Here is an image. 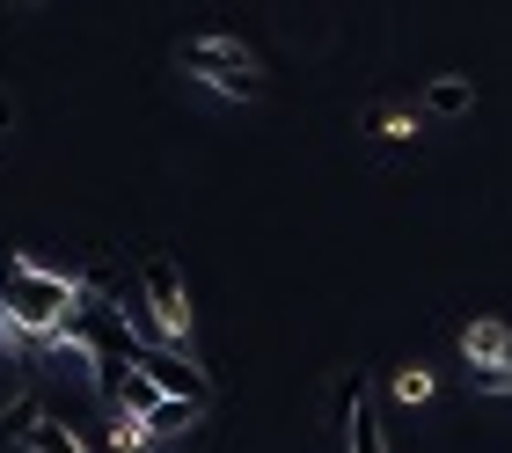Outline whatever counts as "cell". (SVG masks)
Returning a JSON list of instances; mask_svg holds the SVG:
<instances>
[{
  "instance_id": "obj_12",
  "label": "cell",
  "mask_w": 512,
  "mask_h": 453,
  "mask_svg": "<svg viewBox=\"0 0 512 453\" xmlns=\"http://www.w3.org/2000/svg\"><path fill=\"white\" fill-rule=\"evenodd\" d=\"M469 388L476 395H512V366H469Z\"/></svg>"
},
{
  "instance_id": "obj_9",
  "label": "cell",
  "mask_w": 512,
  "mask_h": 453,
  "mask_svg": "<svg viewBox=\"0 0 512 453\" xmlns=\"http://www.w3.org/2000/svg\"><path fill=\"white\" fill-rule=\"evenodd\" d=\"M191 424H198L191 402H161V410L147 417V439H176V432H191Z\"/></svg>"
},
{
  "instance_id": "obj_7",
  "label": "cell",
  "mask_w": 512,
  "mask_h": 453,
  "mask_svg": "<svg viewBox=\"0 0 512 453\" xmlns=\"http://www.w3.org/2000/svg\"><path fill=\"white\" fill-rule=\"evenodd\" d=\"M22 446H30V453H88V439L74 432V424H59V417H44Z\"/></svg>"
},
{
  "instance_id": "obj_2",
  "label": "cell",
  "mask_w": 512,
  "mask_h": 453,
  "mask_svg": "<svg viewBox=\"0 0 512 453\" xmlns=\"http://www.w3.org/2000/svg\"><path fill=\"white\" fill-rule=\"evenodd\" d=\"M183 74H198L213 95H235V103H256V95H264V74H256V59L235 37H191L183 44Z\"/></svg>"
},
{
  "instance_id": "obj_11",
  "label": "cell",
  "mask_w": 512,
  "mask_h": 453,
  "mask_svg": "<svg viewBox=\"0 0 512 453\" xmlns=\"http://www.w3.org/2000/svg\"><path fill=\"white\" fill-rule=\"evenodd\" d=\"M395 402H432V373L425 366H403V373H395Z\"/></svg>"
},
{
  "instance_id": "obj_5",
  "label": "cell",
  "mask_w": 512,
  "mask_h": 453,
  "mask_svg": "<svg viewBox=\"0 0 512 453\" xmlns=\"http://www.w3.org/2000/svg\"><path fill=\"white\" fill-rule=\"evenodd\" d=\"M461 359H469V366H512V329L498 315L469 322V329H461Z\"/></svg>"
},
{
  "instance_id": "obj_8",
  "label": "cell",
  "mask_w": 512,
  "mask_h": 453,
  "mask_svg": "<svg viewBox=\"0 0 512 453\" xmlns=\"http://www.w3.org/2000/svg\"><path fill=\"white\" fill-rule=\"evenodd\" d=\"M103 439H110V453H147V446H154V439H147V424H139V417H125V410H110Z\"/></svg>"
},
{
  "instance_id": "obj_6",
  "label": "cell",
  "mask_w": 512,
  "mask_h": 453,
  "mask_svg": "<svg viewBox=\"0 0 512 453\" xmlns=\"http://www.w3.org/2000/svg\"><path fill=\"white\" fill-rule=\"evenodd\" d=\"M476 103V81L469 74H432L425 95H417V117H461Z\"/></svg>"
},
{
  "instance_id": "obj_13",
  "label": "cell",
  "mask_w": 512,
  "mask_h": 453,
  "mask_svg": "<svg viewBox=\"0 0 512 453\" xmlns=\"http://www.w3.org/2000/svg\"><path fill=\"white\" fill-rule=\"evenodd\" d=\"M15 125V103H8V95H0V132H8Z\"/></svg>"
},
{
  "instance_id": "obj_1",
  "label": "cell",
  "mask_w": 512,
  "mask_h": 453,
  "mask_svg": "<svg viewBox=\"0 0 512 453\" xmlns=\"http://www.w3.org/2000/svg\"><path fill=\"white\" fill-rule=\"evenodd\" d=\"M0 322H8L15 344H59L81 322V278L0 249Z\"/></svg>"
},
{
  "instance_id": "obj_4",
  "label": "cell",
  "mask_w": 512,
  "mask_h": 453,
  "mask_svg": "<svg viewBox=\"0 0 512 453\" xmlns=\"http://www.w3.org/2000/svg\"><path fill=\"white\" fill-rule=\"evenodd\" d=\"M139 373H147L169 402H191V410H205V402H213V380H205L191 359H176V351H139Z\"/></svg>"
},
{
  "instance_id": "obj_10",
  "label": "cell",
  "mask_w": 512,
  "mask_h": 453,
  "mask_svg": "<svg viewBox=\"0 0 512 453\" xmlns=\"http://www.w3.org/2000/svg\"><path fill=\"white\" fill-rule=\"evenodd\" d=\"M417 125H425V117H417V103H395V110L374 117V139H417Z\"/></svg>"
},
{
  "instance_id": "obj_3",
  "label": "cell",
  "mask_w": 512,
  "mask_h": 453,
  "mask_svg": "<svg viewBox=\"0 0 512 453\" xmlns=\"http://www.w3.org/2000/svg\"><path fill=\"white\" fill-rule=\"evenodd\" d=\"M139 300H147V315H154V329H161V344H169V351L191 344V293H183L176 264L147 256V264H139Z\"/></svg>"
}]
</instances>
